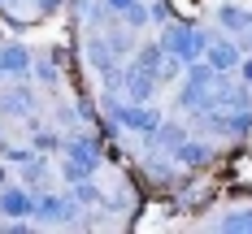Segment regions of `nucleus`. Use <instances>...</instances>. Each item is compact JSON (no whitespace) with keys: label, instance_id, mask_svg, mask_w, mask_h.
Masks as SVG:
<instances>
[{"label":"nucleus","instance_id":"nucleus-1","mask_svg":"<svg viewBox=\"0 0 252 234\" xmlns=\"http://www.w3.org/2000/svg\"><path fill=\"white\" fill-rule=\"evenodd\" d=\"M61 87V56L18 39V26L0 18V230L83 226L74 204L44 186L52 156L100 169V148L92 134L44 126V96Z\"/></svg>","mask_w":252,"mask_h":234},{"label":"nucleus","instance_id":"nucleus-2","mask_svg":"<svg viewBox=\"0 0 252 234\" xmlns=\"http://www.w3.org/2000/svg\"><path fill=\"white\" fill-rule=\"evenodd\" d=\"M57 4L61 0H0V18L13 26H31L39 18H48V13H57Z\"/></svg>","mask_w":252,"mask_h":234}]
</instances>
